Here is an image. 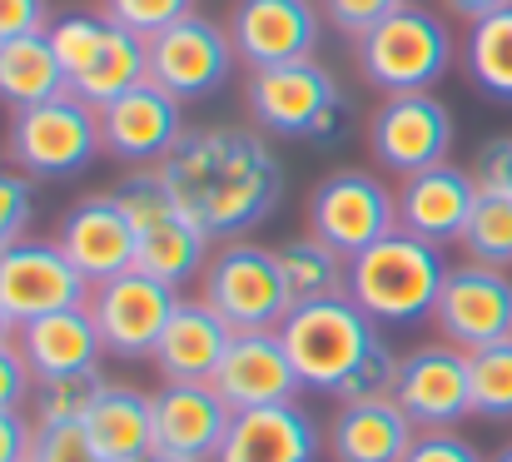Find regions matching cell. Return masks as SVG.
I'll list each match as a JSON object with an SVG mask.
<instances>
[{
  "label": "cell",
  "mask_w": 512,
  "mask_h": 462,
  "mask_svg": "<svg viewBox=\"0 0 512 462\" xmlns=\"http://www.w3.org/2000/svg\"><path fill=\"white\" fill-rule=\"evenodd\" d=\"M229 338H234V328L204 299H179L150 363L160 368L165 383H209L224 348H229Z\"/></svg>",
  "instance_id": "cell-24"
},
{
  "label": "cell",
  "mask_w": 512,
  "mask_h": 462,
  "mask_svg": "<svg viewBox=\"0 0 512 462\" xmlns=\"http://www.w3.org/2000/svg\"><path fill=\"white\" fill-rule=\"evenodd\" d=\"M35 443V423H25L20 413H0V462H30Z\"/></svg>",
  "instance_id": "cell-43"
},
{
  "label": "cell",
  "mask_w": 512,
  "mask_h": 462,
  "mask_svg": "<svg viewBox=\"0 0 512 462\" xmlns=\"http://www.w3.org/2000/svg\"><path fill=\"white\" fill-rule=\"evenodd\" d=\"M55 95H65V70H60L50 35L40 30V35L5 40L0 45V105L15 115V110H30Z\"/></svg>",
  "instance_id": "cell-28"
},
{
  "label": "cell",
  "mask_w": 512,
  "mask_h": 462,
  "mask_svg": "<svg viewBox=\"0 0 512 462\" xmlns=\"http://www.w3.org/2000/svg\"><path fill=\"white\" fill-rule=\"evenodd\" d=\"M279 269H284V284H289L294 304L334 299L348 284V259L339 249H329L324 239H314V234H299V239L279 244Z\"/></svg>",
  "instance_id": "cell-30"
},
{
  "label": "cell",
  "mask_w": 512,
  "mask_h": 462,
  "mask_svg": "<svg viewBox=\"0 0 512 462\" xmlns=\"http://www.w3.org/2000/svg\"><path fill=\"white\" fill-rule=\"evenodd\" d=\"M100 150V110L75 100L70 90L30 110H15L5 130V159L30 179H70L90 169Z\"/></svg>",
  "instance_id": "cell-9"
},
{
  "label": "cell",
  "mask_w": 512,
  "mask_h": 462,
  "mask_svg": "<svg viewBox=\"0 0 512 462\" xmlns=\"http://www.w3.org/2000/svg\"><path fill=\"white\" fill-rule=\"evenodd\" d=\"M433 323L443 333V343L478 353L488 343L512 338V274L493 269V264H453L438 304H433Z\"/></svg>",
  "instance_id": "cell-14"
},
{
  "label": "cell",
  "mask_w": 512,
  "mask_h": 462,
  "mask_svg": "<svg viewBox=\"0 0 512 462\" xmlns=\"http://www.w3.org/2000/svg\"><path fill=\"white\" fill-rule=\"evenodd\" d=\"M179 105L184 100H174L170 90H160L155 80H145V85L125 90L120 100L100 105L105 154L120 159V164H135V169H155L179 145V135H184Z\"/></svg>",
  "instance_id": "cell-18"
},
{
  "label": "cell",
  "mask_w": 512,
  "mask_h": 462,
  "mask_svg": "<svg viewBox=\"0 0 512 462\" xmlns=\"http://www.w3.org/2000/svg\"><path fill=\"white\" fill-rule=\"evenodd\" d=\"M214 393L234 408H274V403H294L299 398V373L289 363V348L279 338V328H259V333H234L219 368H214Z\"/></svg>",
  "instance_id": "cell-19"
},
{
  "label": "cell",
  "mask_w": 512,
  "mask_h": 462,
  "mask_svg": "<svg viewBox=\"0 0 512 462\" xmlns=\"http://www.w3.org/2000/svg\"><path fill=\"white\" fill-rule=\"evenodd\" d=\"M199 299L234 333L279 328L294 308L284 269H279V249H264V244H249V239H224L209 254V264L199 274Z\"/></svg>",
  "instance_id": "cell-8"
},
{
  "label": "cell",
  "mask_w": 512,
  "mask_h": 462,
  "mask_svg": "<svg viewBox=\"0 0 512 462\" xmlns=\"http://www.w3.org/2000/svg\"><path fill=\"white\" fill-rule=\"evenodd\" d=\"M443 5H448L458 20L473 25V20H483V15H493V10H508L512 0H443Z\"/></svg>",
  "instance_id": "cell-44"
},
{
  "label": "cell",
  "mask_w": 512,
  "mask_h": 462,
  "mask_svg": "<svg viewBox=\"0 0 512 462\" xmlns=\"http://www.w3.org/2000/svg\"><path fill=\"white\" fill-rule=\"evenodd\" d=\"M90 443L110 462H135L155 448V403L130 383H105L85 413Z\"/></svg>",
  "instance_id": "cell-27"
},
{
  "label": "cell",
  "mask_w": 512,
  "mask_h": 462,
  "mask_svg": "<svg viewBox=\"0 0 512 462\" xmlns=\"http://www.w3.org/2000/svg\"><path fill=\"white\" fill-rule=\"evenodd\" d=\"M179 209L209 239H239L259 229L284 199V164L264 130L244 125H204L184 130L160 164Z\"/></svg>",
  "instance_id": "cell-1"
},
{
  "label": "cell",
  "mask_w": 512,
  "mask_h": 462,
  "mask_svg": "<svg viewBox=\"0 0 512 462\" xmlns=\"http://www.w3.org/2000/svg\"><path fill=\"white\" fill-rule=\"evenodd\" d=\"M50 30V5L45 0H0V45L20 35Z\"/></svg>",
  "instance_id": "cell-42"
},
{
  "label": "cell",
  "mask_w": 512,
  "mask_h": 462,
  "mask_svg": "<svg viewBox=\"0 0 512 462\" xmlns=\"http://www.w3.org/2000/svg\"><path fill=\"white\" fill-rule=\"evenodd\" d=\"M463 70H468V80L488 100L512 105V5L468 25V35H463Z\"/></svg>",
  "instance_id": "cell-29"
},
{
  "label": "cell",
  "mask_w": 512,
  "mask_h": 462,
  "mask_svg": "<svg viewBox=\"0 0 512 462\" xmlns=\"http://www.w3.org/2000/svg\"><path fill=\"white\" fill-rule=\"evenodd\" d=\"M368 150L398 179H408L418 169H433L453 150V110L433 90L383 95V105L368 120Z\"/></svg>",
  "instance_id": "cell-12"
},
{
  "label": "cell",
  "mask_w": 512,
  "mask_h": 462,
  "mask_svg": "<svg viewBox=\"0 0 512 462\" xmlns=\"http://www.w3.org/2000/svg\"><path fill=\"white\" fill-rule=\"evenodd\" d=\"M473 179H478V189H493V194L512 199V135H498L473 154Z\"/></svg>",
  "instance_id": "cell-41"
},
{
  "label": "cell",
  "mask_w": 512,
  "mask_h": 462,
  "mask_svg": "<svg viewBox=\"0 0 512 462\" xmlns=\"http://www.w3.org/2000/svg\"><path fill=\"white\" fill-rule=\"evenodd\" d=\"M179 308V289L130 269V274H115L105 284L90 289V313H95V328H100V343L110 358H155V343L170 323V313Z\"/></svg>",
  "instance_id": "cell-13"
},
{
  "label": "cell",
  "mask_w": 512,
  "mask_h": 462,
  "mask_svg": "<svg viewBox=\"0 0 512 462\" xmlns=\"http://www.w3.org/2000/svg\"><path fill=\"white\" fill-rule=\"evenodd\" d=\"M35 219V189L30 174H20L15 164H0V249L20 244L25 229Z\"/></svg>",
  "instance_id": "cell-36"
},
{
  "label": "cell",
  "mask_w": 512,
  "mask_h": 462,
  "mask_svg": "<svg viewBox=\"0 0 512 462\" xmlns=\"http://www.w3.org/2000/svg\"><path fill=\"white\" fill-rule=\"evenodd\" d=\"M135 462H199V458H179V453H165V448H150L145 458H135Z\"/></svg>",
  "instance_id": "cell-45"
},
{
  "label": "cell",
  "mask_w": 512,
  "mask_h": 462,
  "mask_svg": "<svg viewBox=\"0 0 512 462\" xmlns=\"http://www.w3.org/2000/svg\"><path fill=\"white\" fill-rule=\"evenodd\" d=\"M319 35H324L319 0H234L229 10V40L249 70L314 60Z\"/></svg>",
  "instance_id": "cell-17"
},
{
  "label": "cell",
  "mask_w": 512,
  "mask_h": 462,
  "mask_svg": "<svg viewBox=\"0 0 512 462\" xmlns=\"http://www.w3.org/2000/svg\"><path fill=\"white\" fill-rule=\"evenodd\" d=\"M150 403H155V448L214 462L234 423V408L214 393V383H165L150 393Z\"/></svg>",
  "instance_id": "cell-23"
},
{
  "label": "cell",
  "mask_w": 512,
  "mask_h": 462,
  "mask_svg": "<svg viewBox=\"0 0 512 462\" xmlns=\"http://www.w3.org/2000/svg\"><path fill=\"white\" fill-rule=\"evenodd\" d=\"M80 304H90V284L55 239H20L0 249V308L15 328Z\"/></svg>",
  "instance_id": "cell-15"
},
{
  "label": "cell",
  "mask_w": 512,
  "mask_h": 462,
  "mask_svg": "<svg viewBox=\"0 0 512 462\" xmlns=\"http://www.w3.org/2000/svg\"><path fill=\"white\" fill-rule=\"evenodd\" d=\"M145 50H150V80L160 90H170L174 100H204V95L224 90L239 65L229 25H214L199 10L174 20L170 30L150 35Z\"/></svg>",
  "instance_id": "cell-11"
},
{
  "label": "cell",
  "mask_w": 512,
  "mask_h": 462,
  "mask_svg": "<svg viewBox=\"0 0 512 462\" xmlns=\"http://www.w3.org/2000/svg\"><path fill=\"white\" fill-rule=\"evenodd\" d=\"M473 204H478L473 169H458V164L443 159V164L418 169L398 184V229L443 249V244L463 239V224H468Z\"/></svg>",
  "instance_id": "cell-21"
},
{
  "label": "cell",
  "mask_w": 512,
  "mask_h": 462,
  "mask_svg": "<svg viewBox=\"0 0 512 462\" xmlns=\"http://www.w3.org/2000/svg\"><path fill=\"white\" fill-rule=\"evenodd\" d=\"M403 462H488V458L463 433H453V428H423Z\"/></svg>",
  "instance_id": "cell-40"
},
{
  "label": "cell",
  "mask_w": 512,
  "mask_h": 462,
  "mask_svg": "<svg viewBox=\"0 0 512 462\" xmlns=\"http://www.w3.org/2000/svg\"><path fill=\"white\" fill-rule=\"evenodd\" d=\"M403 0H319V10H324V20L343 30V35H368L378 20H388L393 10H398Z\"/></svg>",
  "instance_id": "cell-38"
},
{
  "label": "cell",
  "mask_w": 512,
  "mask_h": 462,
  "mask_svg": "<svg viewBox=\"0 0 512 462\" xmlns=\"http://www.w3.org/2000/svg\"><path fill=\"white\" fill-rule=\"evenodd\" d=\"M468 388H473V418L508 423L512 418V338L468 353Z\"/></svg>",
  "instance_id": "cell-33"
},
{
  "label": "cell",
  "mask_w": 512,
  "mask_h": 462,
  "mask_svg": "<svg viewBox=\"0 0 512 462\" xmlns=\"http://www.w3.org/2000/svg\"><path fill=\"white\" fill-rule=\"evenodd\" d=\"M45 35H50V45H55V55H60L65 90H70L75 100L95 105V110L150 80L145 35L125 30V25L110 20L105 10H95V15H90V10L55 15Z\"/></svg>",
  "instance_id": "cell-3"
},
{
  "label": "cell",
  "mask_w": 512,
  "mask_h": 462,
  "mask_svg": "<svg viewBox=\"0 0 512 462\" xmlns=\"http://www.w3.org/2000/svg\"><path fill=\"white\" fill-rule=\"evenodd\" d=\"M463 254L473 264H493V269H508L512 264V199L508 194H493V189H478V204L463 224Z\"/></svg>",
  "instance_id": "cell-31"
},
{
  "label": "cell",
  "mask_w": 512,
  "mask_h": 462,
  "mask_svg": "<svg viewBox=\"0 0 512 462\" xmlns=\"http://www.w3.org/2000/svg\"><path fill=\"white\" fill-rule=\"evenodd\" d=\"M30 462H110L85 433V423H55V428H35Z\"/></svg>",
  "instance_id": "cell-37"
},
{
  "label": "cell",
  "mask_w": 512,
  "mask_h": 462,
  "mask_svg": "<svg viewBox=\"0 0 512 462\" xmlns=\"http://www.w3.org/2000/svg\"><path fill=\"white\" fill-rule=\"evenodd\" d=\"M443 279H448L443 249L428 244V239H413V234L393 229L388 239H378V244H368L363 254L348 259L343 294L363 308L373 323L408 328V323L433 318Z\"/></svg>",
  "instance_id": "cell-2"
},
{
  "label": "cell",
  "mask_w": 512,
  "mask_h": 462,
  "mask_svg": "<svg viewBox=\"0 0 512 462\" xmlns=\"http://www.w3.org/2000/svg\"><path fill=\"white\" fill-rule=\"evenodd\" d=\"M418 428L413 418L393 403H339L329 423V458L334 462H403L413 448Z\"/></svg>",
  "instance_id": "cell-26"
},
{
  "label": "cell",
  "mask_w": 512,
  "mask_h": 462,
  "mask_svg": "<svg viewBox=\"0 0 512 462\" xmlns=\"http://www.w3.org/2000/svg\"><path fill=\"white\" fill-rule=\"evenodd\" d=\"M100 10L110 20H120L125 30H135V35L150 40V35L170 30L174 20L194 15V0H100Z\"/></svg>",
  "instance_id": "cell-35"
},
{
  "label": "cell",
  "mask_w": 512,
  "mask_h": 462,
  "mask_svg": "<svg viewBox=\"0 0 512 462\" xmlns=\"http://www.w3.org/2000/svg\"><path fill=\"white\" fill-rule=\"evenodd\" d=\"M15 343L30 363L35 378H60V373H85V368H100V328H95V313L90 304L80 308H60V313H45V318H30L15 328Z\"/></svg>",
  "instance_id": "cell-25"
},
{
  "label": "cell",
  "mask_w": 512,
  "mask_h": 462,
  "mask_svg": "<svg viewBox=\"0 0 512 462\" xmlns=\"http://www.w3.org/2000/svg\"><path fill=\"white\" fill-rule=\"evenodd\" d=\"M5 338H15V323H10V318H5V308H0V343H5Z\"/></svg>",
  "instance_id": "cell-46"
},
{
  "label": "cell",
  "mask_w": 512,
  "mask_h": 462,
  "mask_svg": "<svg viewBox=\"0 0 512 462\" xmlns=\"http://www.w3.org/2000/svg\"><path fill=\"white\" fill-rule=\"evenodd\" d=\"M488 462H512V443H508V448H498V453H493Z\"/></svg>",
  "instance_id": "cell-47"
},
{
  "label": "cell",
  "mask_w": 512,
  "mask_h": 462,
  "mask_svg": "<svg viewBox=\"0 0 512 462\" xmlns=\"http://www.w3.org/2000/svg\"><path fill=\"white\" fill-rule=\"evenodd\" d=\"M55 244L85 274L90 289L135 269V229H130L125 209L115 204V194H85V199H75L65 209L60 229H55Z\"/></svg>",
  "instance_id": "cell-20"
},
{
  "label": "cell",
  "mask_w": 512,
  "mask_h": 462,
  "mask_svg": "<svg viewBox=\"0 0 512 462\" xmlns=\"http://www.w3.org/2000/svg\"><path fill=\"white\" fill-rule=\"evenodd\" d=\"M398 363H403V358H398L388 343H378V348L353 368V378L334 393V403H378V398H393V388H398Z\"/></svg>",
  "instance_id": "cell-34"
},
{
  "label": "cell",
  "mask_w": 512,
  "mask_h": 462,
  "mask_svg": "<svg viewBox=\"0 0 512 462\" xmlns=\"http://www.w3.org/2000/svg\"><path fill=\"white\" fill-rule=\"evenodd\" d=\"M324 433L314 413L299 403H274V408H249L234 413L214 462H319Z\"/></svg>",
  "instance_id": "cell-22"
},
{
  "label": "cell",
  "mask_w": 512,
  "mask_h": 462,
  "mask_svg": "<svg viewBox=\"0 0 512 462\" xmlns=\"http://www.w3.org/2000/svg\"><path fill=\"white\" fill-rule=\"evenodd\" d=\"M30 393H35V373H30L20 343L5 338L0 343V413H20L30 403Z\"/></svg>",
  "instance_id": "cell-39"
},
{
  "label": "cell",
  "mask_w": 512,
  "mask_h": 462,
  "mask_svg": "<svg viewBox=\"0 0 512 462\" xmlns=\"http://www.w3.org/2000/svg\"><path fill=\"white\" fill-rule=\"evenodd\" d=\"M279 338L289 348V363L304 388L314 393H339L353 378V368L383 343L378 323L353 304L348 294L319 299V304H294L289 318L279 323Z\"/></svg>",
  "instance_id": "cell-7"
},
{
  "label": "cell",
  "mask_w": 512,
  "mask_h": 462,
  "mask_svg": "<svg viewBox=\"0 0 512 462\" xmlns=\"http://www.w3.org/2000/svg\"><path fill=\"white\" fill-rule=\"evenodd\" d=\"M105 388L100 368H85V373H60V378H35V393H30V418L35 428H55V423H85L95 393Z\"/></svg>",
  "instance_id": "cell-32"
},
{
  "label": "cell",
  "mask_w": 512,
  "mask_h": 462,
  "mask_svg": "<svg viewBox=\"0 0 512 462\" xmlns=\"http://www.w3.org/2000/svg\"><path fill=\"white\" fill-rule=\"evenodd\" d=\"M115 204L125 209L135 229V269L160 279V284H189L209 264V234L179 209L174 189L160 169H130L115 189Z\"/></svg>",
  "instance_id": "cell-4"
},
{
  "label": "cell",
  "mask_w": 512,
  "mask_h": 462,
  "mask_svg": "<svg viewBox=\"0 0 512 462\" xmlns=\"http://www.w3.org/2000/svg\"><path fill=\"white\" fill-rule=\"evenodd\" d=\"M453 55H458V40L448 35V25L428 5H413V0H403L388 20H378L353 45L358 75L383 95L433 90L453 70Z\"/></svg>",
  "instance_id": "cell-5"
},
{
  "label": "cell",
  "mask_w": 512,
  "mask_h": 462,
  "mask_svg": "<svg viewBox=\"0 0 512 462\" xmlns=\"http://www.w3.org/2000/svg\"><path fill=\"white\" fill-rule=\"evenodd\" d=\"M244 100H249V120L279 140L339 145L343 125H348V100L319 60H289V65L254 70Z\"/></svg>",
  "instance_id": "cell-6"
},
{
  "label": "cell",
  "mask_w": 512,
  "mask_h": 462,
  "mask_svg": "<svg viewBox=\"0 0 512 462\" xmlns=\"http://www.w3.org/2000/svg\"><path fill=\"white\" fill-rule=\"evenodd\" d=\"M393 403L413 418V428H458L473 418V388H468V353L453 343H423L403 353Z\"/></svg>",
  "instance_id": "cell-16"
},
{
  "label": "cell",
  "mask_w": 512,
  "mask_h": 462,
  "mask_svg": "<svg viewBox=\"0 0 512 462\" xmlns=\"http://www.w3.org/2000/svg\"><path fill=\"white\" fill-rule=\"evenodd\" d=\"M398 229V194L368 169H334L309 194V234L339 249L343 259Z\"/></svg>",
  "instance_id": "cell-10"
}]
</instances>
